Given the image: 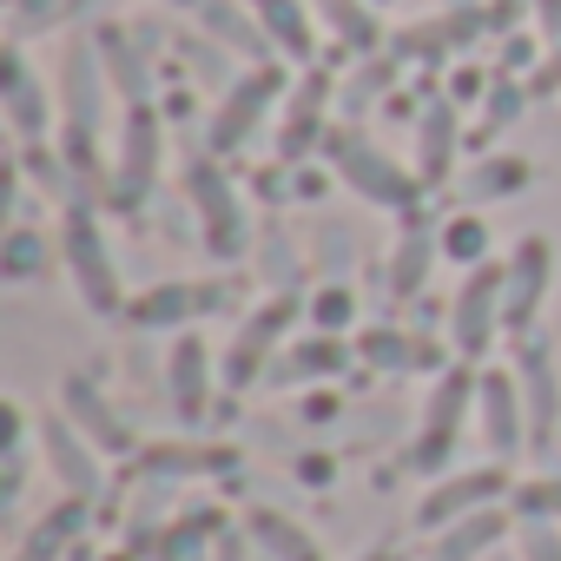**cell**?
Segmentation results:
<instances>
[{"label": "cell", "mask_w": 561, "mask_h": 561, "mask_svg": "<svg viewBox=\"0 0 561 561\" xmlns=\"http://www.w3.org/2000/svg\"><path fill=\"white\" fill-rule=\"evenodd\" d=\"M54 238H60V264H67V277H73L80 305H87L93 318H119L133 298H126V285H119V257H113V244H106L100 211H93V205H67Z\"/></svg>", "instance_id": "obj_1"}, {"label": "cell", "mask_w": 561, "mask_h": 561, "mask_svg": "<svg viewBox=\"0 0 561 561\" xmlns=\"http://www.w3.org/2000/svg\"><path fill=\"white\" fill-rule=\"evenodd\" d=\"M324 159H331V172H337L364 205H377V211H416V198L430 192V185L416 179V165H397V159H390L383 146H370L357 126H331Z\"/></svg>", "instance_id": "obj_2"}, {"label": "cell", "mask_w": 561, "mask_h": 561, "mask_svg": "<svg viewBox=\"0 0 561 561\" xmlns=\"http://www.w3.org/2000/svg\"><path fill=\"white\" fill-rule=\"evenodd\" d=\"M185 205H192V218H198V244H205L218 264H238V257L251 251V218H244V205H238V185L225 179V165H218L205 146L185 159Z\"/></svg>", "instance_id": "obj_3"}, {"label": "cell", "mask_w": 561, "mask_h": 561, "mask_svg": "<svg viewBox=\"0 0 561 561\" xmlns=\"http://www.w3.org/2000/svg\"><path fill=\"white\" fill-rule=\"evenodd\" d=\"M476 377L469 364H449L436 370V383L423 390V416H416V436H410V469L416 476H443L456 443H462V423L476 416Z\"/></svg>", "instance_id": "obj_4"}, {"label": "cell", "mask_w": 561, "mask_h": 561, "mask_svg": "<svg viewBox=\"0 0 561 561\" xmlns=\"http://www.w3.org/2000/svg\"><path fill=\"white\" fill-rule=\"evenodd\" d=\"M291 93V80H285V67L277 60H251L225 93H218V106H211V119H205V152L211 159H231L238 146H251V133L264 126V113Z\"/></svg>", "instance_id": "obj_5"}, {"label": "cell", "mask_w": 561, "mask_h": 561, "mask_svg": "<svg viewBox=\"0 0 561 561\" xmlns=\"http://www.w3.org/2000/svg\"><path fill=\"white\" fill-rule=\"evenodd\" d=\"M502 331H508V271L489 257V264L462 271V285L449 298V351L462 364H476V357L495 351Z\"/></svg>", "instance_id": "obj_6"}, {"label": "cell", "mask_w": 561, "mask_h": 561, "mask_svg": "<svg viewBox=\"0 0 561 561\" xmlns=\"http://www.w3.org/2000/svg\"><path fill=\"white\" fill-rule=\"evenodd\" d=\"M159 165H165V113L152 100L126 106L119 119V146H113V211H139L159 185Z\"/></svg>", "instance_id": "obj_7"}, {"label": "cell", "mask_w": 561, "mask_h": 561, "mask_svg": "<svg viewBox=\"0 0 561 561\" xmlns=\"http://www.w3.org/2000/svg\"><path fill=\"white\" fill-rule=\"evenodd\" d=\"M298 318H305V298L298 291H271L264 305H251L244 324H238V337H231V351H225V364H218V377L231 390H251L271 370V357L285 351V337H291Z\"/></svg>", "instance_id": "obj_8"}, {"label": "cell", "mask_w": 561, "mask_h": 561, "mask_svg": "<svg viewBox=\"0 0 561 561\" xmlns=\"http://www.w3.org/2000/svg\"><path fill=\"white\" fill-rule=\"evenodd\" d=\"M515 495V482H508V469L502 462H482V469H443L430 489H423V502H416V528H449V522H462V515H476V508H502Z\"/></svg>", "instance_id": "obj_9"}, {"label": "cell", "mask_w": 561, "mask_h": 561, "mask_svg": "<svg viewBox=\"0 0 561 561\" xmlns=\"http://www.w3.org/2000/svg\"><path fill=\"white\" fill-rule=\"evenodd\" d=\"M225 311V285L218 277H159V285H146L133 305H126V324L133 331H192L198 318Z\"/></svg>", "instance_id": "obj_10"}, {"label": "cell", "mask_w": 561, "mask_h": 561, "mask_svg": "<svg viewBox=\"0 0 561 561\" xmlns=\"http://www.w3.org/2000/svg\"><path fill=\"white\" fill-rule=\"evenodd\" d=\"M489 34V0H456V8H443V14H430V21H410L403 34H390V54L410 67V60H423V67H436V60H449V54H462L469 41H482Z\"/></svg>", "instance_id": "obj_11"}, {"label": "cell", "mask_w": 561, "mask_h": 561, "mask_svg": "<svg viewBox=\"0 0 561 561\" xmlns=\"http://www.w3.org/2000/svg\"><path fill=\"white\" fill-rule=\"evenodd\" d=\"M508 370L522 377V403H528V449L561 443V377H554V351H548V337L522 331V337H515V364H508Z\"/></svg>", "instance_id": "obj_12"}, {"label": "cell", "mask_w": 561, "mask_h": 561, "mask_svg": "<svg viewBox=\"0 0 561 561\" xmlns=\"http://www.w3.org/2000/svg\"><path fill=\"white\" fill-rule=\"evenodd\" d=\"M476 436H482L489 462H508L528 443V403H522L515 370H482L476 377Z\"/></svg>", "instance_id": "obj_13"}, {"label": "cell", "mask_w": 561, "mask_h": 561, "mask_svg": "<svg viewBox=\"0 0 561 561\" xmlns=\"http://www.w3.org/2000/svg\"><path fill=\"white\" fill-rule=\"evenodd\" d=\"M331 73L324 67H311L298 87H291V100H285V119H277V165H305L324 139H331Z\"/></svg>", "instance_id": "obj_14"}, {"label": "cell", "mask_w": 561, "mask_h": 561, "mask_svg": "<svg viewBox=\"0 0 561 561\" xmlns=\"http://www.w3.org/2000/svg\"><path fill=\"white\" fill-rule=\"evenodd\" d=\"M231 469H238V449L211 436H165V443H139L133 456V476L146 482H192V476H231Z\"/></svg>", "instance_id": "obj_15"}, {"label": "cell", "mask_w": 561, "mask_h": 561, "mask_svg": "<svg viewBox=\"0 0 561 561\" xmlns=\"http://www.w3.org/2000/svg\"><path fill=\"white\" fill-rule=\"evenodd\" d=\"M357 364V344H344V337H331V331H298L285 351L271 357V383L277 390H291V383H337L344 370Z\"/></svg>", "instance_id": "obj_16"}, {"label": "cell", "mask_w": 561, "mask_h": 561, "mask_svg": "<svg viewBox=\"0 0 561 561\" xmlns=\"http://www.w3.org/2000/svg\"><path fill=\"white\" fill-rule=\"evenodd\" d=\"M0 113H8V126H14V139H21V146L47 139V126H54V93H47V87H41V73L27 67L21 41L8 47V60H0Z\"/></svg>", "instance_id": "obj_17"}, {"label": "cell", "mask_w": 561, "mask_h": 561, "mask_svg": "<svg viewBox=\"0 0 561 561\" xmlns=\"http://www.w3.org/2000/svg\"><path fill=\"white\" fill-rule=\"evenodd\" d=\"M502 271H508V324L528 331L535 311L548 305V285H554V244L541 231H528V238H515V251L502 257Z\"/></svg>", "instance_id": "obj_18"}, {"label": "cell", "mask_w": 561, "mask_h": 561, "mask_svg": "<svg viewBox=\"0 0 561 561\" xmlns=\"http://www.w3.org/2000/svg\"><path fill=\"white\" fill-rule=\"evenodd\" d=\"M41 462L54 469V482H60L67 495H80V502L100 495V449L80 436L73 416H47V423H41Z\"/></svg>", "instance_id": "obj_19"}, {"label": "cell", "mask_w": 561, "mask_h": 561, "mask_svg": "<svg viewBox=\"0 0 561 561\" xmlns=\"http://www.w3.org/2000/svg\"><path fill=\"white\" fill-rule=\"evenodd\" d=\"M165 390H172L179 423L198 430V423L211 416V351H205L198 331H179V337H172V351H165Z\"/></svg>", "instance_id": "obj_20"}, {"label": "cell", "mask_w": 561, "mask_h": 561, "mask_svg": "<svg viewBox=\"0 0 561 561\" xmlns=\"http://www.w3.org/2000/svg\"><path fill=\"white\" fill-rule=\"evenodd\" d=\"M60 397H67V416L80 423V436H87L100 456H126V462L139 456V436H133V423H126V416H119V410H113V403L93 390V377H67V390H60Z\"/></svg>", "instance_id": "obj_21"}, {"label": "cell", "mask_w": 561, "mask_h": 561, "mask_svg": "<svg viewBox=\"0 0 561 561\" xmlns=\"http://www.w3.org/2000/svg\"><path fill=\"white\" fill-rule=\"evenodd\" d=\"M436 257H443V225L423 218V211H403V231H397L390 264H383L390 291H397V298H416V291L430 285V264H436Z\"/></svg>", "instance_id": "obj_22"}, {"label": "cell", "mask_w": 561, "mask_h": 561, "mask_svg": "<svg viewBox=\"0 0 561 561\" xmlns=\"http://www.w3.org/2000/svg\"><path fill=\"white\" fill-rule=\"evenodd\" d=\"M456 152H462V106L443 93L416 113V179L423 185H443L456 172Z\"/></svg>", "instance_id": "obj_23"}, {"label": "cell", "mask_w": 561, "mask_h": 561, "mask_svg": "<svg viewBox=\"0 0 561 561\" xmlns=\"http://www.w3.org/2000/svg\"><path fill=\"white\" fill-rule=\"evenodd\" d=\"M244 8L257 14V27H264L277 60L311 67V54H318V8L311 0H244Z\"/></svg>", "instance_id": "obj_24"}, {"label": "cell", "mask_w": 561, "mask_h": 561, "mask_svg": "<svg viewBox=\"0 0 561 561\" xmlns=\"http://www.w3.org/2000/svg\"><path fill=\"white\" fill-rule=\"evenodd\" d=\"M357 364H364V370H383V377H397V370H443V344H430L423 331L370 324V331L357 337Z\"/></svg>", "instance_id": "obj_25"}, {"label": "cell", "mask_w": 561, "mask_h": 561, "mask_svg": "<svg viewBox=\"0 0 561 561\" xmlns=\"http://www.w3.org/2000/svg\"><path fill=\"white\" fill-rule=\"evenodd\" d=\"M225 535V515L218 508H192V515H172L152 541H146V561H211Z\"/></svg>", "instance_id": "obj_26"}, {"label": "cell", "mask_w": 561, "mask_h": 561, "mask_svg": "<svg viewBox=\"0 0 561 561\" xmlns=\"http://www.w3.org/2000/svg\"><path fill=\"white\" fill-rule=\"evenodd\" d=\"M244 535H251V548H257L264 561H324V541H318L305 522L277 515V508H251V515H244Z\"/></svg>", "instance_id": "obj_27"}, {"label": "cell", "mask_w": 561, "mask_h": 561, "mask_svg": "<svg viewBox=\"0 0 561 561\" xmlns=\"http://www.w3.org/2000/svg\"><path fill=\"white\" fill-rule=\"evenodd\" d=\"M535 185V165L522 159V152H476V165H469V179H462V192H469V205L482 211V205H502V198H522Z\"/></svg>", "instance_id": "obj_28"}, {"label": "cell", "mask_w": 561, "mask_h": 561, "mask_svg": "<svg viewBox=\"0 0 561 561\" xmlns=\"http://www.w3.org/2000/svg\"><path fill=\"white\" fill-rule=\"evenodd\" d=\"M495 541H508V508H476L449 528H436L430 541V561H482Z\"/></svg>", "instance_id": "obj_29"}, {"label": "cell", "mask_w": 561, "mask_h": 561, "mask_svg": "<svg viewBox=\"0 0 561 561\" xmlns=\"http://www.w3.org/2000/svg\"><path fill=\"white\" fill-rule=\"evenodd\" d=\"M198 21H205L211 47H231L238 60H271V41H264V27H257V14L244 0H205Z\"/></svg>", "instance_id": "obj_30"}, {"label": "cell", "mask_w": 561, "mask_h": 561, "mask_svg": "<svg viewBox=\"0 0 561 561\" xmlns=\"http://www.w3.org/2000/svg\"><path fill=\"white\" fill-rule=\"evenodd\" d=\"M311 8H318V21L337 34V47H344V54H357V60L383 54V21H377V0H311Z\"/></svg>", "instance_id": "obj_31"}, {"label": "cell", "mask_w": 561, "mask_h": 561, "mask_svg": "<svg viewBox=\"0 0 561 561\" xmlns=\"http://www.w3.org/2000/svg\"><path fill=\"white\" fill-rule=\"evenodd\" d=\"M93 47H100V67H106V80H113V93H119L126 106H139V100L152 93V73H146V54L133 47V34H126V27H93Z\"/></svg>", "instance_id": "obj_32"}, {"label": "cell", "mask_w": 561, "mask_h": 561, "mask_svg": "<svg viewBox=\"0 0 561 561\" xmlns=\"http://www.w3.org/2000/svg\"><path fill=\"white\" fill-rule=\"evenodd\" d=\"M87 528V502L80 495H67L60 508H47L34 528H27V541L14 548V561H60L67 548H73V535Z\"/></svg>", "instance_id": "obj_33"}, {"label": "cell", "mask_w": 561, "mask_h": 561, "mask_svg": "<svg viewBox=\"0 0 561 561\" xmlns=\"http://www.w3.org/2000/svg\"><path fill=\"white\" fill-rule=\"evenodd\" d=\"M54 244L60 238H47L41 225H8V238H0V277H14V285H34V277H47L54 271Z\"/></svg>", "instance_id": "obj_34"}, {"label": "cell", "mask_w": 561, "mask_h": 561, "mask_svg": "<svg viewBox=\"0 0 561 561\" xmlns=\"http://www.w3.org/2000/svg\"><path fill=\"white\" fill-rule=\"evenodd\" d=\"M528 80H508V73H495V87H489V100H482V119H476V139L469 146H489L495 133H508L522 113H528Z\"/></svg>", "instance_id": "obj_35"}, {"label": "cell", "mask_w": 561, "mask_h": 561, "mask_svg": "<svg viewBox=\"0 0 561 561\" xmlns=\"http://www.w3.org/2000/svg\"><path fill=\"white\" fill-rule=\"evenodd\" d=\"M357 311H364V305H357V291H351V285H337V277L305 298L311 331H331V337H351V331H357Z\"/></svg>", "instance_id": "obj_36"}, {"label": "cell", "mask_w": 561, "mask_h": 561, "mask_svg": "<svg viewBox=\"0 0 561 561\" xmlns=\"http://www.w3.org/2000/svg\"><path fill=\"white\" fill-rule=\"evenodd\" d=\"M443 257H449V264H462V271L489 264V225H482V211H476V205H469V211H456V218H443Z\"/></svg>", "instance_id": "obj_37"}, {"label": "cell", "mask_w": 561, "mask_h": 561, "mask_svg": "<svg viewBox=\"0 0 561 561\" xmlns=\"http://www.w3.org/2000/svg\"><path fill=\"white\" fill-rule=\"evenodd\" d=\"M80 8H87V0H21V8H8V14H14V41H34V34H47V27L73 21Z\"/></svg>", "instance_id": "obj_38"}, {"label": "cell", "mask_w": 561, "mask_h": 561, "mask_svg": "<svg viewBox=\"0 0 561 561\" xmlns=\"http://www.w3.org/2000/svg\"><path fill=\"white\" fill-rule=\"evenodd\" d=\"M515 515H541V522H561V476H528L515 482Z\"/></svg>", "instance_id": "obj_39"}, {"label": "cell", "mask_w": 561, "mask_h": 561, "mask_svg": "<svg viewBox=\"0 0 561 561\" xmlns=\"http://www.w3.org/2000/svg\"><path fill=\"white\" fill-rule=\"evenodd\" d=\"M515 554H522V561H561V522L522 515V528H515Z\"/></svg>", "instance_id": "obj_40"}, {"label": "cell", "mask_w": 561, "mask_h": 561, "mask_svg": "<svg viewBox=\"0 0 561 561\" xmlns=\"http://www.w3.org/2000/svg\"><path fill=\"white\" fill-rule=\"evenodd\" d=\"M397 67H403L397 54H370V67L351 80V106H364V100H383V93H390V80H397Z\"/></svg>", "instance_id": "obj_41"}, {"label": "cell", "mask_w": 561, "mask_h": 561, "mask_svg": "<svg viewBox=\"0 0 561 561\" xmlns=\"http://www.w3.org/2000/svg\"><path fill=\"white\" fill-rule=\"evenodd\" d=\"M489 87H495V80H489L482 67H456V73H449V100H456V106H482Z\"/></svg>", "instance_id": "obj_42"}, {"label": "cell", "mask_w": 561, "mask_h": 561, "mask_svg": "<svg viewBox=\"0 0 561 561\" xmlns=\"http://www.w3.org/2000/svg\"><path fill=\"white\" fill-rule=\"evenodd\" d=\"M298 482H305V489H331V482H337V462L318 456V449H305V456H298Z\"/></svg>", "instance_id": "obj_43"}, {"label": "cell", "mask_w": 561, "mask_h": 561, "mask_svg": "<svg viewBox=\"0 0 561 561\" xmlns=\"http://www.w3.org/2000/svg\"><path fill=\"white\" fill-rule=\"evenodd\" d=\"M522 67H535V41H528V34H522V27H515V34H508V41H502V73H508V80H515V73H522Z\"/></svg>", "instance_id": "obj_44"}, {"label": "cell", "mask_w": 561, "mask_h": 561, "mask_svg": "<svg viewBox=\"0 0 561 561\" xmlns=\"http://www.w3.org/2000/svg\"><path fill=\"white\" fill-rule=\"evenodd\" d=\"M528 8H535V34L548 47H561V0H528Z\"/></svg>", "instance_id": "obj_45"}, {"label": "cell", "mask_w": 561, "mask_h": 561, "mask_svg": "<svg viewBox=\"0 0 561 561\" xmlns=\"http://www.w3.org/2000/svg\"><path fill=\"white\" fill-rule=\"evenodd\" d=\"M298 416H305V423H331V416H337V390H311V397L298 403Z\"/></svg>", "instance_id": "obj_46"}, {"label": "cell", "mask_w": 561, "mask_h": 561, "mask_svg": "<svg viewBox=\"0 0 561 561\" xmlns=\"http://www.w3.org/2000/svg\"><path fill=\"white\" fill-rule=\"evenodd\" d=\"M528 93H561V47H554V60H541L528 73Z\"/></svg>", "instance_id": "obj_47"}, {"label": "cell", "mask_w": 561, "mask_h": 561, "mask_svg": "<svg viewBox=\"0 0 561 561\" xmlns=\"http://www.w3.org/2000/svg\"><path fill=\"white\" fill-rule=\"evenodd\" d=\"M244 541H251V535H218V548H211V561H244Z\"/></svg>", "instance_id": "obj_48"}, {"label": "cell", "mask_w": 561, "mask_h": 561, "mask_svg": "<svg viewBox=\"0 0 561 561\" xmlns=\"http://www.w3.org/2000/svg\"><path fill=\"white\" fill-rule=\"evenodd\" d=\"M357 561H397V554H390V548H370V554H357Z\"/></svg>", "instance_id": "obj_49"}, {"label": "cell", "mask_w": 561, "mask_h": 561, "mask_svg": "<svg viewBox=\"0 0 561 561\" xmlns=\"http://www.w3.org/2000/svg\"><path fill=\"white\" fill-rule=\"evenodd\" d=\"M165 8H192V14H198V8H205V0H165Z\"/></svg>", "instance_id": "obj_50"}, {"label": "cell", "mask_w": 561, "mask_h": 561, "mask_svg": "<svg viewBox=\"0 0 561 561\" xmlns=\"http://www.w3.org/2000/svg\"><path fill=\"white\" fill-rule=\"evenodd\" d=\"M8 8H21V0H8Z\"/></svg>", "instance_id": "obj_51"}, {"label": "cell", "mask_w": 561, "mask_h": 561, "mask_svg": "<svg viewBox=\"0 0 561 561\" xmlns=\"http://www.w3.org/2000/svg\"><path fill=\"white\" fill-rule=\"evenodd\" d=\"M377 8H383V0H377Z\"/></svg>", "instance_id": "obj_52"}]
</instances>
